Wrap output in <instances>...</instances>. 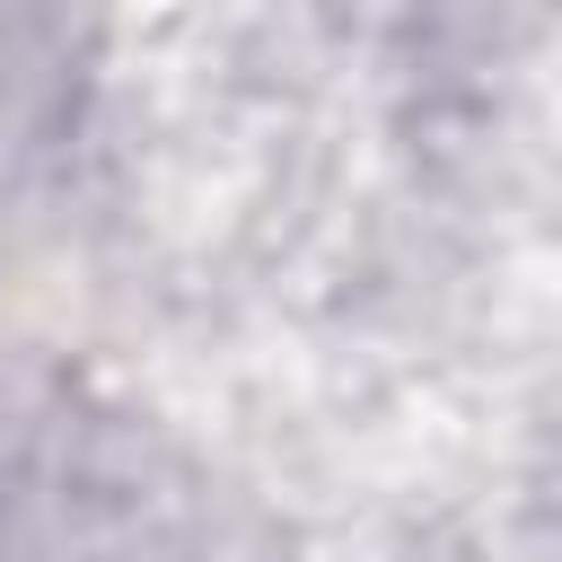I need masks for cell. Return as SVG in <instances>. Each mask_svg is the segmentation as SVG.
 Segmentation results:
<instances>
[{"mask_svg": "<svg viewBox=\"0 0 562 562\" xmlns=\"http://www.w3.org/2000/svg\"><path fill=\"white\" fill-rule=\"evenodd\" d=\"M527 44H536V0H413V53L448 97L509 70Z\"/></svg>", "mask_w": 562, "mask_h": 562, "instance_id": "6da1fadb", "label": "cell"}, {"mask_svg": "<svg viewBox=\"0 0 562 562\" xmlns=\"http://www.w3.org/2000/svg\"><path fill=\"white\" fill-rule=\"evenodd\" d=\"M184 562H290V536L237 501V492H193L184 509Z\"/></svg>", "mask_w": 562, "mask_h": 562, "instance_id": "7a4b0ae2", "label": "cell"}, {"mask_svg": "<svg viewBox=\"0 0 562 562\" xmlns=\"http://www.w3.org/2000/svg\"><path fill=\"white\" fill-rule=\"evenodd\" d=\"M395 562H483V553H474L457 527H413V536L395 544Z\"/></svg>", "mask_w": 562, "mask_h": 562, "instance_id": "3957f363", "label": "cell"}]
</instances>
